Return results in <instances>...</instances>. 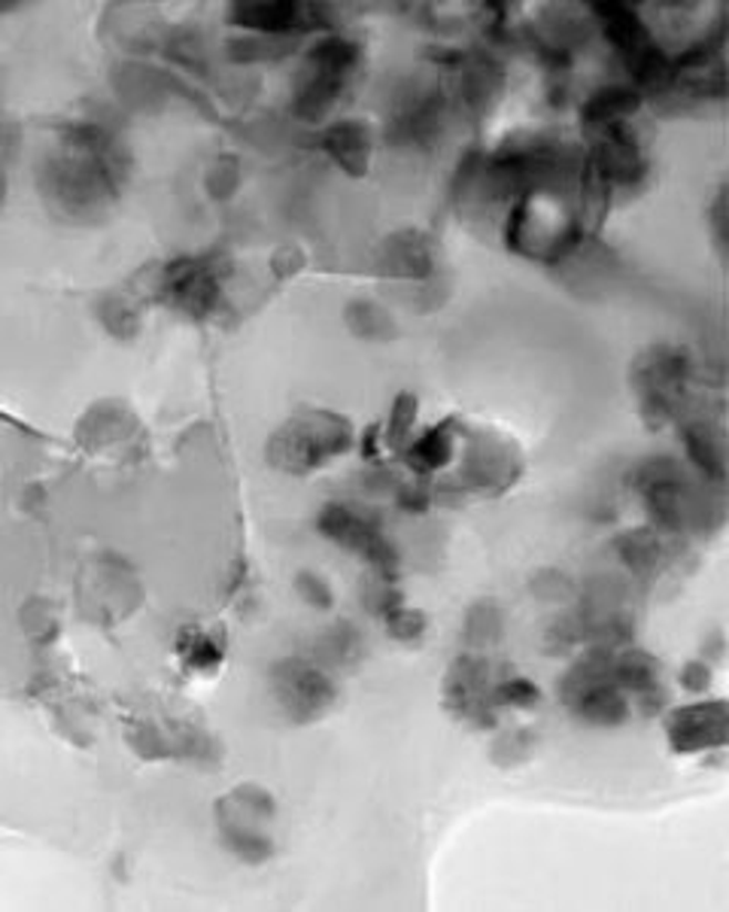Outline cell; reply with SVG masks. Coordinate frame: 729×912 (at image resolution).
<instances>
[{
	"instance_id": "603a6c76",
	"label": "cell",
	"mask_w": 729,
	"mask_h": 912,
	"mask_svg": "<svg viewBox=\"0 0 729 912\" xmlns=\"http://www.w3.org/2000/svg\"><path fill=\"white\" fill-rule=\"evenodd\" d=\"M298 584H301V591L307 593V600H310L314 605H322V608H326V605L331 603L329 587H326V584H322L319 578H314V575H301V581H298Z\"/></svg>"
},
{
	"instance_id": "277c9868",
	"label": "cell",
	"mask_w": 729,
	"mask_h": 912,
	"mask_svg": "<svg viewBox=\"0 0 729 912\" xmlns=\"http://www.w3.org/2000/svg\"><path fill=\"white\" fill-rule=\"evenodd\" d=\"M669 739L675 751H706L727 742V706L702 703L687 706L669 718Z\"/></svg>"
},
{
	"instance_id": "52a82bcc",
	"label": "cell",
	"mask_w": 729,
	"mask_h": 912,
	"mask_svg": "<svg viewBox=\"0 0 729 912\" xmlns=\"http://www.w3.org/2000/svg\"><path fill=\"white\" fill-rule=\"evenodd\" d=\"M593 12L599 16L605 37L612 40L614 49L624 59H633L636 52H641V49L654 43V37L647 34L641 16L633 7H626V3H596Z\"/></svg>"
},
{
	"instance_id": "30bf717a",
	"label": "cell",
	"mask_w": 729,
	"mask_h": 912,
	"mask_svg": "<svg viewBox=\"0 0 729 912\" xmlns=\"http://www.w3.org/2000/svg\"><path fill=\"white\" fill-rule=\"evenodd\" d=\"M641 104V92L638 89H624V85H614V89H602L584 104V122L593 129H612L620 125V119L633 116Z\"/></svg>"
},
{
	"instance_id": "8992f818",
	"label": "cell",
	"mask_w": 729,
	"mask_h": 912,
	"mask_svg": "<svg viewBox=\"0 0 729 912\" xmlns=\"http://www.w3.org/2000/svg\"><path fill=\"white\" fill-rule=\"evenodd\" d=\"M343 83H347V71L307 59L305 71L295 80V116L307 119V122L326 116L335 107V101L341 98Z\"/></svg>"
},
{
	"instance_id": "7a4b0ae2",
	"label": "cell",
	"mask_w": 729,
	"mask_h": 912,
	"mask_svg": "<svg viewBox=\"0 0 729 912\" xmlns=\"http://www.w3.org/2000/svg\"><path fill=\"white\" fill-rule=\"evenodd\" d=\"M589 162L608 186H636L647 171V162L638 153L636 137L624 125L602 129V137L596 141Z\"/></svg>"
},
{
	"instance_id": "2e32d148",
	"label": "cell",
	"mask_w": 729,
	"mask_h": 912,
	"mask_svg": "<svg viewBox=\"0 0 729 912\" xmlns=\"http://www.w3.org/2000/svg\"><path fill=\"white\" fill-rule=\"evenodd\" d=\"M617 551L626 560V566L636 572H647L657 566L659 557V542L650 530H638V533L620 535L617 539Z\"/></svg>"
},
{
	"instance_id": "44dd1931",
	"label": "cell",
	"mask_w": 729,
	"mask_h": 912,
	"mask_svg": "<svg viewBox=\"0 0 729 912\" xmlns=\"http://www.w3.org/2000/svg\"><path fill=\"white\" fill-rule=\"evenodd\" d=\"M708 682H711V673H708L706 664H699V660H694V664L684 666L681 673V685L687 687V690H694V694H702L708 687Z\"/></svg>"
},
{
	"instance_id": "9c48e42d",
	"label": "cell",
	"mask_w": 729,
	"mask_h": 912,
	"mask_svg": "<svg viewBox=\"0 0 729 912\" xmlns=\"http://www.w3.org/2000/svg\"><path fill=\"white\" fill-rule=\"evenodd\" d=\"M280 687L283 699L292 706V711H298V706H305V715H317L319 706L331 699L329 682L301 664L286 666V676H280Z\"/></svg>"
},
{
	"instance_id": "e0dca14e",
	"label": "cell",
	"mask_w": 729,
	"mask_h": 912,
	"mask_svg": "<svg viewBox=\"0 0 729 912\" xmlns=\"http://www.w3.org/2000/svg\"><path fill=\"white\" fill-rule=\"evenodd\" d=\"M499 629H502V617L495 612V605L481 603L478 608H471L469 624H465V642H469L471 648L493 645L499 639Z\"/></svg>"
},
{
	"instance_id": "3957f363",
	"label": "cell",
	"mask_w": 729,
	"mask_h": 912,
	"mask_svg": "<svg viewBox=\"0 0 729 912\" xmlns=\"http://www.w3.org/2000/svg\"><path fill=\"white\" fill-rule=\"evenodd\" d=\"M319 16H322V7L283 3V0H274V3H235L232 7V22L271 37L292 34V31H310V28L326 22Z\"/></svg>"
},
{
	"instance_id": "ffe728a7",
	"label": "cell",
	"mask_w": 729,
	"mask_h": 912,
	"mask_svg": "<svg viewBox=\"0 0 729 912\" xmlns=\"http://www.w3.org/2000/svg\"><path fill=\"white\" fill-rule=\"evenodd\" d=\"M413 417H417V399L413 396H399V402L392 408V420H389L387 441L389 444H401L404 435L413 429Z\"/></svg>"
},
{
	"instance_id": "7c38bea8",
	"label": "cell",
	"mask_w": 729,
	"mask_h": 912,
	"mask_svg": "<svg viewBox=\"0 0 729 912\" xmlns=\"http://www.w3.org/2000/svg\"><path fill=\"white\" fill-rule=\"evenodd\" d=\"M502 89V71L495 61L478 59L465 68V80H462V98L471 110H483L490 104V98L499 95Z\"/></svg>"
},
{
	"instance_id": "8fae6325",
	"label": "cell",
	"mask_w": 729,
	"mask_h": 912,
	"mask_svg": "<svg viewBox=\"0 0 729 912\" xmlns=\"http://www.w3.org/2000/svg\"><path fill=\"white\" fill-rule=\"evenodd\" d=\"M684 441H687V453L694 457L696 465L708 478L720 481L723 478V439H720L718 429H711L708 423H696V427H687Z\"/></svg>"
},
{
	"instance_id": "ba28073f",
	"label": "cell",
	"mask_w": 729,
	"mask_h": 912,
	"mask_svg": "<svg viewBox=\"0 0 729 912\" xmlns=\"http://www.w3.org/2000/svg\"><path fill=\"white\" fill-rule=\"evenodd\" d=\"M322 146L326 153L338 162V165L353 174V177H362L368 171V155H371V137H368V129L359 125V122H338L331 125L326 134H322Z\"/></svg>"
},
{
	"instance_id": "ac0fdd59",
	"label": "cell",
	"mask_w": 729,
	"mask_h": 912,
	"mask_svg": "<svg viewBox=\"0 0 729 912\" xmlns=\"http://www.w3.org/2000/svg\"><path fill=\"white\" fill-rule=\"evenodd\" d=\"M490 697H493L490 703H495V706H520V709H530V706H535V703L542 699V694H538V687L532 685V682H526V678H507V682L493 687Z\"/></svg>"
},
{
	"instance_id": "cb8c5ba5",
	"label": "cell",
	"mask_w": 729,
	"mask_h": 912,
	"mask_svg": "<svg viewBox=\"0 0 729 912\" xmlns=\"http://www.w3.org/2000/svg\"><path fill=\"white\" fill-rule=\"evenodd\" d=\"M401 505L408 511H423L429 505V490L425 486H408L399 499Z\"/></svg>"
},
{
	"instance_id": "4fadbf2b",
	"label": "cell",
	"mask_w": 729,
	"mask_h": 912,
	"mask_svg": "<svg viewBox=\"0 0 729 912\" xmlns=\"http://www.w3.org/2000/svg\"><path fill=\"white\" fill-rule=\"evenodd\" d=\"M387 265L401 277H420L429 271V253L420 235H396L387 244Z\"/></svg>"
},
{
	"instance_id": "d6986e66",
	"label": "cell",
	"mask_w": 729,
	"mask_h": 912,
	"mask_svg": "<svg viewBox=\"0 0 729 912\" xmlns=\"http://www.w3.org/2000/svg\"><path fill=\"white\" fill-rule=\"evenodd\" d=\"M387 627L389 636H396L401 642H413L425 633V617L420 612H413V608L396 605L387 612Z\"/></svg>"
},
{
	"instance_id": "7402d4cb",
	"label": "cell",
	"mask_w": 729,
	"mask_h": 912,
	"mask_svg": "<svg viewBox=\"0 0 729 912\" xmlns=\"http://www.w3.org/2000/svg\"><path fill=\"white\" fill-rule=\"evenodd\" d=\"M356 314H362V326H359V332L362 335H377V332H387V317L380 314L377 308H371V305H356Z\"/></svg>"
},
{
	"instance_id": "6da1fadb",
	"label": "cell",
	"mask_w": 729,
	"mask_h": 912,
	"mask_svg": "<svg viewBox=\"0 0 729 912\" xmlns=\"http://www.w3.org/2000/svg\"><path fill=\"white\" fill-rule=\"evenodd\" d=\"M319 530L335 539L338 545L350 547V551H359L362 557H368L374 563L377 570L383 572V578L392 581V572H396V547L389 545L383 535L377 533V526H371L368 521H362L359 514H353L350 509L343 505H329L322 511L319 518Z\"/></svg>"
},
{
	"instance_id": "5b68a950",
	"label": "cell",
	"mask_w": 729,
	"mask_h": 912,
	"mask_svg": "<svg viewBox=\"0 0 729 912\" xmlns=\"http://www.w3.org/2000/svg\"><path fill=\"white\" fill-rule=\"evenodd\" d=\"M490 666L481 657H462L453 664L448 676V703L462 715L481 727H493V711H490V690H486Z\"/></svg>"
},
{
	"instance_id": "9a60e30c",
	"label": "cell",
	"mask_w": 729,
	"mask_h": 912,
	"mask_svg": "<svg viewBox=\"0 0 729 912\" xmlns=\"http://www.w3.org/2000/svg\"><path fill=\"white\" fill-rule=\"evenodd\" d=\"M614 682L617 687L626 690H647V687L657 685V664L654 657H647L641 652H626L624 657H614Z\"/></svg>"
},
{
	"instance_id": "5bb4252c",
	"label": "cell",
	"mask_w": 729,
	"mask_h": 912,
	"mask_svg": "<svg viewBox=\"0 0 729 912\" xmlns=\"http://www.w3.org/2000/svg\"><path fill=\"white\" fill-rule=\"evenodd\" d=\"M450 453H453V432H450V423H444V427L429 429L423 439L413 441L408 462L417 472H432L450 460Z\"/></svg>"
}]
</instances>
